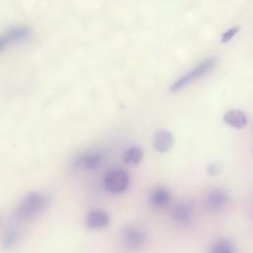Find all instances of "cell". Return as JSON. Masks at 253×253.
<instances>
[{
    "mask_svg": "<svg viewBox=\"0 0 253 253\" xmlns=\"http://www.w3.org/2000/svg\"><path fill=\"white\" fill-rule=\"evenodd\" d=\"M173 219L181 224H186L192 221L194 217V208L190 203L177 204L172 210Z\"/></svg>",
    "mask_w": 253,
    "mask_h": 253,
    "instance_id": "9",
    "label": "cell"
},
{
    "mask_svg": "<svg viewBox=\"0 0 253 253\" xmlns=\"http://www.w3.org/2000/svg\"><path fill=\"white\" fill-rule=\"evenodd\" d=\"M7 43H8V42H6V40L4 39V37L0 39V51H1L5 46H6V44H7Z\"/></svg>",
    "mask_w": 253,
    "mask_h": 253,
    "instance_id": "18",
    "label": "cell"
},
{
    "mask_svg": "<svg viewBox=\"0 0 253 253\" xmlns=\"http://www.w3.org/2000/svg\"><path fill=\"white\" fill-rule=\"evenodd\" d=\"M110 223L109 213L101 209L91 210L85 217V225L89 229L97 230L107 227Z\"/></svg>",
    "mask_w": 253,
    "mask_h": 253,
    "instance_id": "7",
    "label": "cell"
},
{
    "mask_svg": "<svg viewBox=\"0 0 253 253\" xmlns=\"http://www.w3.org/2000/svg\"><path fill=\"white\" fill-rule=\"evenodd\" d=\"M19 239H20V234L18 230L11 228L8 231H6V233L3 236V241H2L3 247L5 249H10L18 243Z\"/></svg>",
    "mask_w": 253,
    "mask_h": 253,
    "instance_id": "15",
    "label": "cell"
},
{
    "mask_svg": "<svg viewBox=\"0 0 253 253\" xmlns=\"http://www.w3.org/2000/svg\"><path fill=\"white\" fill-rule=\"evenodd\" d=\"M146 241V234L138 226L129 225L126 227L122 234V242L125 248L130 251L140 249Z\"/></svg>",
    "mask_w": 253,
    "mask_h": 253,
    "instance_id": "4",
    "label": "cell"
},
{
    "mask_svg": "<svg viewBox=\"0 0 253 253\" xmlns=\"http://www.w3.org/2000/svg\"><path fill=\"white\" fill-rule=\"evenodd\" d=\"M214 65H215V59L212 58V57L202 61L200 64L195 66L191 71H189L188 73L181 76L178 80H176L171 85L170 90L172 92L179 91L180 89L184 88L185 86H187L191 82H193V81L203 77L204 75L208 74L210 71H211V69L214 67Z\"/></svg>",
    "mask_w": 253,
    "mask_h": 253,
    "instance_id": "3",
    "label": "cell"
},
{
    "mask_svg": "<svg viewBox=\"0 0 253 253\" xmlns=\"http://www.w3.org/2000/svg\"><path fill=\"white\" fill-rule=\"evenodd\" d=\"M210 253H235L232 243L225 238L218 239L213 243Z\"/></svg>",
    "mask_w": 253,
    "mask_h": 253,
    "instance_id": "14",
    "label": "cell"
},
{
    "mask_svg": "<svg viewBox=\"0 0 253 253\" xmlns=\"http://www.w3.org/2000/svg\"><path fill=\"white\" fill-rule=\"evenodd\" d=\"M103 161V156L101 153L96 151L85 152L73 160L72 166L76 170H94L100 167Z\"/></svg>",
    "mask_w": 253,
    "mask_h": 253,
    "instance_id": "6",
    "label": "cell"
},
{
    "mask_svg": "<svg viewBox=\"0 0 253 253\" xmlns=\"http://www.w3.org/2000/svg\"><path fill=\"white\" fill-rule=\"evenodd\" d=\"M174 145V137L167 129H159L155 132L153 138L154 149L159 153L168 152Z\"/></svg>",
    "mask_w": 253,
    "mask_h": 253,
    "instance_id": "8",
    "label": "cell"
},
{
    "mask_svg": "<svg viewBox=\"0 0 253 253\" xmlns=\"http://www.w3.org/2000/svg\"><path fill=\"white\" fill-rule=\"evenodd\" d=\"M30 35V29L27 27H15L7 32L4 39L7 42H21Z\"/></svg>",
    "mask_w": 253,
    "mask_h": 253,
    "instance_id": "13",
    "label": "cell"
},
{
    "mask_svg": "<svg viewBox=\"0 0 253 253\" xmlns=\"http://www.w3.org/2000/svg\"><path fill=\"white\" fill-rule=\"evenodd\" d=\"M207 171H208V173H209L210 175L215 176V175H217V174L220 173V171H221V166H220L219 164H217V163H211V164L208 165Z\"/></svg>",
    "mask_w": 253,
    "mask_h": 253,
    "instance_id": "17",
    "label": "cell"
},
{
    "mask_svg": "<svg viewBox=\"0 0 253 253\" xmlns=\"http://www.w3.org/2000/svg\"><path fill=\"white\" fill-rule=\"evenodd\" d=\"M149 203L156 209L167 206L171 200V194L165 187H156L149 194Z\"/></svg>",
    "mask_w": 253,
    "mask_h": 253,
    "instance_id": "10",
    "label": "cell"
},
{
    "mask_svg": "<svg viewBox=\"0 0 253 253\" xmlns=\"http://www.w3.org/2000/svg\"><path fill=\"white\" fill-rule=\"evenodd\" d=\"M223 121L226 125L232 126L233 128L240 129L246 126L247 117L245 113L240 110H230L223 116Z\"/></svg>",
    "mask_w": 253,
    "mask_h": 253,
    "instance_id": "11",
    "label": "cell"
},
{
    "mask_svg": "<svg viewBox=\"0 0 253 253\" xmlns=\"http://www.w3.org/2000/svg\"><path fill=\"white\" fill-rule=\"evenodd\" d=\"M239 27H232L230 29H228L226 32H224L221 36V42L225 43L228 42L238 32H239Z\"/></svg>",
    "mask_w": 253,
    "mask_h": 253,
    "instance_id": "16",
    "label": "cell"
},
{
    "mask_svg": "<svg viewBox=\"0 0 253 253\" xmlns=\"http://www.w3.org/2000/svg\"><path fill=\"white\" fill-rule=\"evenodd\" d=\"M104 187L111 194H122L126 192L130 184L129 174L121 168L110 169L104 176Z\"/></svg>",
    "mask_w": 253,
    "mask_h": 253,
    "instance_id": "2",
    "label": "cell"
},
{
    "mask_svg": "<svg viewBox=\"0 0 253 253\" xmlns=\"http://www.w3.org/2000/svg\"><path fill=\"white\" fill-rule=\"evenodd\" d=\"M228 202L227 193L220 188H214L209 191L204 198L205 208L210 211L222 210Z\"/></svg>",
    "mask_w": 253,
    "mask_h": 253,
    "instance_id": "5",
    "label": "cell"
},
{
    "mask_svg": "<svg viewBox=\"0 0 253 253\" xmlns=\"http://www.w3.org/2000/svg\"><path fill=\"white\" fill-rule=\"evenodd\" d=\"M50 198L42 192L33 191L28 193L19 203L14 211V218L19 222L34 219L49 206Z\"/></svg>",
    "mask_w": 253,
    "mask_h": 253,
    "instance_id": "1",
    "label": "cell"
},
{
    "mask_svg": "<svg viewBox=\"0 0 253 253\" xmlns=\"http://www.w3.org/2000/svg\"><path fill=\"white\" fill-rule=\"evenodd\" d=\"M143 158V150L139 146H130L125 150L123 154V160L126 164L135 166L140 163Z\"/></svg>",
    "mask_w": 253,
    "mask_h": 253,
    "instance_id": "12",
    "label": "cell"
}]
</instances>
